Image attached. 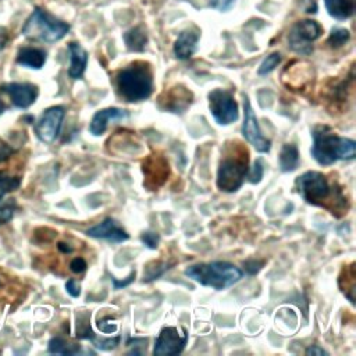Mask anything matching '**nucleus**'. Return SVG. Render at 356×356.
I'll list each match as a JSON object with an SVG mask.
<instances>
[{
	"instance_id": "a19ab883",
	"label": "nucleus",
	"mask_w": 356,
	"mask_h": 356,
	"mask_svg": "<svg viewBox=\"0 0 356 356\" xmlns=\"http://www.w3.org/2000/svg\"><path fill=\"white\" fill-rule=\"evenodd\" d=\"M8 42V31L4 26H0V51L6 47Z\"/></svg>"
},
{
	"instance_id": "2f4dec72",
	"label": "nucleus",
	"mask_w": 356,
	"mask_h": 356,
	"mask_svg": "<svg viewBox=\"0 0 356 356\" xmlns=\"http://www.w3.org/2000/svg\"><path fill=\"white\" fill-rule=\"evenodd\" d=\"M140 241L143 245H146L149 249H156L157 245H159V241H160V236L157 232H143L140 235Z\"/></svg>"
},
{
	"instance_id": "9d476101",
	"label": "nucleus",
	"mask_w": 356,
	"mask_h": 356,
	"mask_svg": "<svg viewBox=\"0 0 356 356\" xmlns=\"http://www.w3.org/2000/svg\"><path fill=\"white\" fill-rule=\"evenodd\" d=\"M142 172L145 175L143 185L149 191H157L165 184L170 175V165L161 153H152L142 161Z\"/></svg>"
},
{
	"instance_id": "aec40b11",
	"label": "nucleus",
	"mask_w": 356,
	"mask_h": 356,
	"mask_svg": "<svg viewBox=\"0 0 356 356\" xmlns=\"http://www.w3.org/2000/svg\"><path fill=\"white\" fill-rule=\"evenodd\" d=\"M338 285L342 293L348 298V300L355 305V286H356V274H355V263L345 266L338 277Z\"/></svg>"
},
{
	"instance_id": "20e7f679",
	"label": "nucleus",
	"mask_w": 356,
	"mask_h": 356,
	"mask_svg": "<svg viewBox=\"0 0 356 356\" xmlns=\"http://www.w3.org/2000/svg\"><path fill=\"white\" fill-rule=\"evenodd\" d=\"M118 96L129 103L142 102L153 93V71L149 63L134 61L115 75Z\"/></svg>"
},
{
	"instance_id": "37998d69",
	"label": "nucleus",
	"mask_w": 356,
	"mask_h": 356,
	"mask_svg": "<svg viewBox=\"0 0 356 356\" xmlns=\"http://www.w3.org/2000/svg\"><path fill=\"white\" fill-rule=\"evenodd\" d=\"M4 108H6V106H4V103H3V100L0 99V114L4 111Z\"/></svg>"
},
{
	"instance_id": "bb28decb",
	"label": "nucleus",
	"mask_w": 356,
	"mask_h": 356,
	"mask_svg": "<svg viewBox=\"0 0 356 356\" xmlns=\"http://www.w3.org/2000/svg\"><path fill=\"white\" fill-rule=\"evenodd\" d=\"M350 38V33L348 29L345 28H334L327 39V43L331 47H341L342 44H345Z\"/></svg>"
},
{
	"instance_id": "72a5a7b5",
	"label": "nucleus",
	"mask_w": 356,
	"mask_h": 356,
	"mask_svg": "<svg viewBox=\"0 0 356 356\" xmlns=\"http://www.w3.org/2000/svg\"><path fill=\"white\" fill-rule=\"evenodd\" d=\"M263 266H264V261L256 260V259H249V260L243 261V268H245V271H246L249 275L257 274V273L261 270Z\"/></svg>"
},
{
	"instance_id": "4468645a",
	"label": "nucleus",
	"mask_w": 356,
	"mask_h": 356,
	"mask_svg": "<svg viewBox=\"0 0 356 356\" xmlns=\"http://www.w3.org/2000/svg\"><path fill=\"white\" fill-rule=\"evenodd\" d=\"M3 90L10 96L13 104L18 108H28L38 97V86L28 82H10L3 85Z\"/></svg>"
},
{
	"instance_id": "f3484780",
	"label": "nucleus",
	"mask_w": 356,
	"mask_h": 356,
	"mask_svg": "<svg viewBox=\"0 0 356 356\" xmlns=\"http://www.w3.org/2000/svg\"><path fill=\"white\" fill-rule=\"evenodd\" d=\"M199 31L189 28L182 31L175 43H174V54L177 58L179 60H188L189 57L193 56V53L196 51V46L199 42Z\"/></svg>"
},
{
	"instance_id": "cd10ccee",
	"label": "nucleus",
	"mask_w": 356,
	"mask_h": 356,
	"mask_svg": "<svg viewBox=\"0 0 356 356\" xmlns=\"http://www.w3.org/2000/svg\"><path fill=\"white\" fill-rule=\"evenodd\" d=\"M280 63H281V54H280L278 51L271 53L270 56H267V57L261 61V64H260V67H259V70H257V74H259V75H267V74H270Z\"/></svg>"
},
{
	"instance_id": "0eeeda50",
	"label": "nucleus",
	"mask_w": 356,
	"mask_h": 356,
	"mask_svg": "<svg viewBox=\"0 0 356 356\" xmlns=\"http://www.w3.org/2000/svg\"><path fill=\"white\" fill-rule=\"evenodd\" d=\"M323 29L313 19L298 21L289 31L288 44L298 54L307 56L313 51V42L320 38Z\"/></svg>"
},
{
	"instance_id": "c756f323",
	"label": "nucleus",
	"mask_w": 356,
	"mask_h": 356,
	"mask_svg": "<svg viewBox=\"0 0 356 356\" xmlns=\"http://www.w3.org/2000/svg\"><path fill=\"white\" fill-rule=\"evenodd\" d=\"M92 342L96 348L102 350H110L114 349L120 343V337H113V338H97L96 335L92 338Z\"/></svg>"
},
{
	"instance_id": "f257e3e1",
	"label": "nucleus",
	"mask_w": 356,
	"mask_h": 356,
	"mask_svg": "<svg viewBox=\"0 0 356 356\" xmlns=\"http://www.w3.org/2000/svg\"><path fill=\"white\" fill-rule=\"evenodd\" d=\"M295 186L306 203L325 209L335 217H342L349 210L350 203L343 188L327 174L306 171L296 178Z\"/></svg>"
},
{
	"instance_id": "58836bf2",
	"label": "nucleus",
	"mask_w": 356,
	"mask_h": 356,
	"mask_svg": "<svg viewBox=\"0 0 356 356\" xmlns=\"http://www.w3.org/2000/svg\"><path fill=\"white\" fill-rule=\"evenodd\" d=\"M14 153V149L10 147L7 143H0V163L8 159Z\"/></svg>"
},
{
	"instance_id": "f704fd0d",
	"label": "nucleus",
	"mask_w": 356,
	"mask_h": 356,
	"mask_svg": "<svg viewBox=\"0 0 356 356\" xmlns=\"http://www.w3.org/2000/svg\"><path fill=\"white\" fill-rule=\"evenodd\" d=\"M88 268V263L83 257L78 256V257H74L71 261H70V270L75 274H81L83 273L85 270Z\"/></svg>"
},
{
	"instance_id": "412c9836",
	"label": "nucleus",
	"mask_w": 356,
	"mask_h": 356,
	"mask_svg": "<svg viewBox=\"0 0 356 356\" xmlns=\"http://www.w3.org/2000/svg\"><path fill=\"white\" fill-rule=\"evenodd\" d=\"M282 172H292L299 165V150L293 143H284L278 156Z\"/></svg>"
},
{
	"instance_id": "7c9ffc66",
	"label": "nucleus",
	"mask_w": 356,
	"mask_h": 356,
	"mask_svg": "<svg viewBox=\"0 0 356 356\" xmlns=\"http://www.w3.org/2000/svg\"><path fill=\"white\" fill-rule=\"evenodd\" d=\"M15 210H17V206L14 203V199H10L7 203L1 204L0 206V225L4 222H8L13 218Z\"/></svg>"
},
{
	"instance_id": "ddd939ff",
	"label": "nucleus",
	"mask_w": 356,
	"mask_h": 356,
	"mask_svg": "<svg viewBox=\"0 0 356 356\" xmlns=\"http://www.w3.org/2000/svg\"><path fill=\"white\" fill-rule=\"evenodd\" d=\"M192 92L182 85H177L165 90L159 97V108L170 113H184L192 103Z\"/></svg>"
},
{
	"instance_id": "393cba45",
	"label": "nucleus",
	"mask_w": 356,
	"mask_h": 356,
	"mask_svg": "<svg viewBox=\"0 0 356 356\" xmlns=\"http://www.w3.org/2000/svg\"><path fill=\"white\" fill-rule=\"evenodd\" d=\"M172 266V263H167V261H152L146 266V271L143 273V281L150 282L157 280L159 277H161L167 270H170Z\"/></svg>"
},
{
	"instance_id": "7ed1b4c3",
	"label": "nucleus",
	"mask_w": 356,
	"mask_h": 356,
	"mask_svg": "<svg viewBox=\"0 0 356 356\" xmlns=\"http://www.w3.org/2000/svg\"><path fill=\"white\" fill-rule=\"evenodd\" d=\"M249 170V150L238 140L227 143L217 170V188L222 192L232 193L238 191Z\"/></svg>"
},
{
	"instance_id": "b1692460",
	"label": "nucleus",
	"mask_w": 356,
	"mask_h": 356,
	"mask_svg": "<svg viewBox=\"0 0 356 356\" xmlns=\"http://www.w3.org/2000/svg\"><path fill=\"white\" fill-rule=\"evenodd\" d=\"M47 350L50 353H57V355H76L81 352V348H79V345L67 342L61 337H53L49 341Z\"/></svg>"
},
{
	"instance_id": "a878e982",
	"label": "nucleus",
	"mask_w": 356,
	"mask_h": 356,
	"mask_svg": "<svg viewBox=\"0 0 356 356\" xmlns=\"http://www.w3.org/2000/svg\"><path fill=\"white\" fill-rule=\"evenodd\" d=\"M21 184V178L19 177H14L10 175L8 172L0 170V200L3 199V196L14 189H17Z\"/></svg>"
},
{
	"instance_id": "39448f33",
	"label": "nucleus",
	"mask_w": 356,
	"mask_h": 356,
	"mask_svg": "<svg viewBox=\"0 0 356 356\" xmlns=\"http://www.w3.org/2000/svg\"><path fill=\"white\" fill-rule=\"evenodd\" d=\"M185 275L203 286L222 291L236 284L243 273L228 261L197 263L185 268Z\"/></svg>"
},
{
	"instance_id": "f8f14e48",
	"label": "nucleus",
	"mask_w": 356,
	"mask_h": 356,
	"mask_svg": "<svg viewBox=\"0 0 356 356\" xmlns=\"http://www.w3.org/2000/svg\"><path fill=\"white\" fill-rule=\"evenodd\" d=\"M64 115L65 110L63 106H53L46 108L35 125L38 138L44 143L54 142L60 134Z\"/></svg>"
},
{
	"instance_id": "6ab92c4d",
	"label": "nucleus",
	"mask_w": 356,
	"mask_h": 356,
	"mask_svg": "<svg viewBox=\"0 0 356 356\" xmlns=\"http://www.w3.org/2000/svg\"><path fill=\"white\" fill-rule=\"evenodd\" d=\"M17 63L28 68L39 70L46 63V51L38 47H21L17 54Z\"/></svg>"
},
{
	"instance_id": "c85d7f7f",
	"label": "nucleus",
	"mask_w": 356,
	"mask_h": 356,
	"mask_svg": "<svg viewBox=\"0 0 356 356\" xmlns=\"http://www.w3.org/2000/svg\"><path fill=\"white\" fill-rule=\"evenodd\" d=\"M264 175V164H263V160L261 159H256V161L253 163V167L248 170V174H246V178L249 179V182L252 184H259L261 181Z\"/></svg>"
},
{
	"instance_id": "ea45409f",
	"label": "nucleus",
	"mask_w": 356,
	"mask_h": 356,
	"mask_svg": "<svg viewBox=\"0 0 356 356\" xmlns=\"http://www.w3.org/2000/svg\"><path fill=\"white\" fill-rule=\"evenodd\" d=\"M305 353H306V355H317V356L327 355V352H325L323 348L317 346V345H312V346H309V348L306 349V352H305Z\"/></svg>"
},
{
	"instance_id": "e433bc0d",
	"label": "nucleus",
	"mask_w": 356,
	"mask_h": 356,
	"mask_svg": "<svg viewBox=\"0 0 356 356\" xmlns=\"http://www.w3.org/2000/svg\"><path fill=\"white\" fill-rule=\"evenodd\" d=\"M135 270L134 271H131V274L125 278V280H118V278H114V277H111V282H113V285H114V289H121V288H125V286H128L134 280H135Z\"/></svg>"
},
{
	"instance_id": "c9c22d12",
	"label": "nucleus",
	"mask_w": 356,
	"mask_h": 356,
	"mask_svg": "<svg viewBox=\"0 0 356 356\" xmlns=\"http://www.w3.org/2000/svg\"><path fill=\"white\" fill-rule=\"evenodd\" d=\"M235 0H210L209 6L218 11H228L234 6Z\"/></svg>"
},
{
	"instance_id": "1a4fd4ad",
	"label": "nucleus",
	"mask_w": 356,
	"mask_h": 356,
	"mask_svg": "<svg viewBox=\"0 0 356 356\" xmlns=\"http://www.w3.org/2000/svg\"><path fill=\"white\" fill-rule=\"evenodd\" d=\"M242 135L243 138L253 145V147L260 153H268L271 149V142L267 139L259 127L257 117L250 106L249 97L243 95V122H242Z\"/></svg>"
},
{
	"instance_id": "9b49d317",
	"label": "nucleus",
	"mask_w": 356,
	"mask_h": 356,
	"mask_svg": "<svg viewBox=\"0 0 356 356\" xmlns=\"http://www.w3.org/2000/svg\"><path fill=\"white\" fill-rule=\"evenodd\" d=\"M188 343V331L184 327H163L153 348V355H178Z\"/></svg>"
},
{
	"instance_id": "6e6552de",
	"label": "nucleus",
	"mask_w": 356,
	"mask_h": 356,
	"mask_svg": "<svg viewBox=\"0 0 356 356\" xmlns=\"http://www.w3.org/2000/svg\"><path fill=\"white\" fill-rule=\"evenodd\" d=\"M209 108L213 118L220 125L232 124L239 117L238 103L232 93L225 89L218 88L209 93Z\"/></svg>"
},
{
	"instance_id": "2eb2a0df",
	"label": "nucleus",
	"mask_w": 356,
	"mask_h": 356,
	"mask_svg": "<svg viewBox=\"0 0 356 356\" xmlns=\"http://www.w3.org/2000/svg\"><path fill=\"white\" fill-rule=\"evenodd\" d=\"M86 235L96 239H104L113 243H121L129 239V235L124 228H121L111 217L104 218L102 222L86 231Z\"/></svg>"
},
{
	"instance_id": "79ce46f5",
	"label": "nucleus",
	"mask_w": 356,
	"mask_h": 356,
	"mask_svg": "<svg viewBox=\"0 0 356 356\" xmlns=\"http://www.w3.org/2000/svg\"><path fill=\"white\" fill-rule=\"evenodd\" d=\"M57 249H58L61 253H64V254L72 253V250H74V248H72L70 243H65V242H58V243H57Z\"/></svg>"
},
{
	"instance_id": "5701e85b",
	"label": "nucleus",
	"mask_w": 356,
	"mask_h": 356,
	"mask_svg": "<svg viewBox=\"0 0 356 356\" xmlns=\"http://www.w3.org/2000/svg\"><path fill=\"white\" fill-rule=\"evenodd\" d=\"M124 40L128 50L139 53L145 50V46L147 43V35L142 26H135L124 33Z\"/></svg>"
},
{
	"instance_id": "f03ea898",
	"label": "nucleus",
	"mask_w": 356,
	"mask_h": 356,
	"mask_svg": "<svg viewBox=\"0 0 356 356\" xmlns=\"http://www.w3.org/2000/svg\"><path fill=\"white\" fill-rule=\"evenodd\" d=\"M312 156L320 165H331L339 160H353L356 156V142L331 131L327 125L313 128Z\"/></svg>"
},
{
	"instance_id": "473e14b6",
	"label": "nucleus",
	"mask_w": 356,
	"mask_h": 356,
	"mask_svg": "<svg viewBox=\"0 0 356 356\" xmlns=\"http://www.w3.org/2000/svg\"><path fill=\"white\" fill-rule=\"evenodd\" d=\"M97 328L104 334H114L118 327L117 323H114L110 317H104L97 321Z\"/></svg>"
},
{
	"instance_id": "4c0bfd02",
	"label": "nucleus",
	"mask_w": 356,
	"mask_h": 356,
	"mask_svg": "<svg viewBox=\"0 0 356 356\" xmlns=\"http://www.w3.org/2000/svg\"><path fill=\"white\" fill-rule=\"evenodd\" d=\"M65 289L67 292L72 296V298H78L81 295V288H79V284L76 280L74 278H70L67 282H65Z\"/></svg>"
},
{
	"instance_id": "dca6fc26",
	"label": "nucleus",
	"mask_w": 356,
	"mask_h": 356,
	"mask_svg": "<svg viewBox=\"0 0 356 356\" xmlns=\"http://www.w3.org/2000/svg\"><path fill=\"white\" fill-rule=\"evenodd\" d=\"M128 117V111L118 108V107H107L102 108L95 113L92 117V121L89 124V132L95 136H99L104 134L107 129V125L110 121H117V120H124Z\"/></svg>"
},
{
	"instance_id": "423d86ee",
	"label": "nucleus",
	"mask_w": 356,
	"mask_h": 356,
	"mask_svg": "<svg viewBox=\"0 0 356 356\" xmlns=\"http://www.w3.org/2000/svg\"><path fill=\"white\" fill-rule=\"evenodd\" d=\"M70 31V25L46 10L36 7L22 26V35L32 40L53 43L63 39Z\"/></svg>"
},
{
	"instance_id": "a211bd4d",
	"label": "nucleus",
	"mask_w": 356,
	"mask_h": 356,
	"mask_svg": "<svg viewBox=\"0 0 356 356\" xmlns=\"http://www.w3.org/2000/svg\"><path fill=\"white\" fill-rule=\"evenodd\" d=\"M68 51H70V68H68V75L72 79H79L82 78L86 65H88V53L86 50L76 42H71L68 44Z\"/></svg>"
},
{
	"instance_id": "4be33fe9",
	"label": "nucleus",
	"mask_w": 356,
	"mask_h": 356,
	"mask_svg": "<svg viewBox=\"0 0 356 356\" xmlns=\"http://www.w3.org/2000/svg\"><path fill=\"white\" fill-rule=\"evenodd\" d=\"M324 4L328 14L339 21L349 18L355 8L352 0H324Z\"/></svg>"
}]
</instances>
